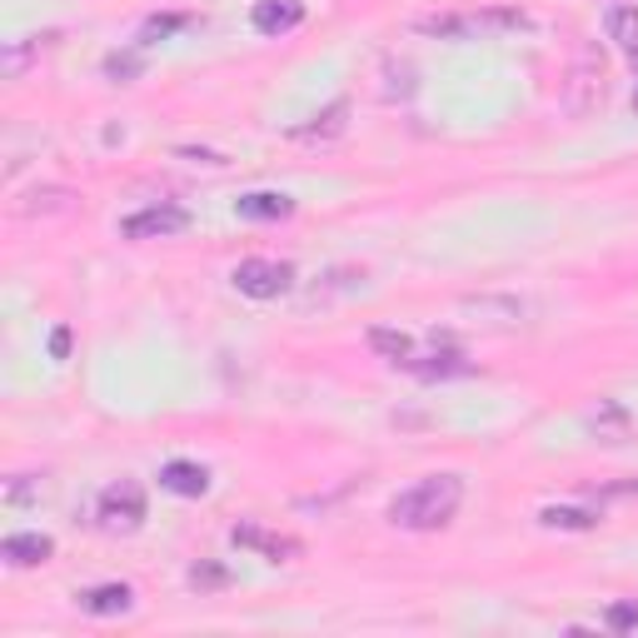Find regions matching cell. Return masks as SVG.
I'll return each mask as SVG.
<instances>
[{
	"label": "cell",
	"mask_w": 638,
	"mask_h": 638,
	"mask_svg": "<svg viewBox=\"0 0 638 638\" xmlns=\"http://www.w3.org/2000/svg\"><path fill=\"white\" fill-rule=\"evenodd\" d=\"M459 499H464V479L459 474H429L419 484H410L404 494H394L390 519L400 529H444L455 519Z\"/></svg>",
	"instance_id": "obj_1"
},
{
	"label": "cell",
	"mask_w": 638,
	"mask_h": 638,
	"mask_svg": "<svg viewBox=\"0 0 638 638\" xmlns=\"http://www.w3.org/2000/svg\"><path fill=\"white\" fill-rule=\"evenodd\" d=\"M524 25H529L524 11H474V15H419L414 31L439 35V41H484V35L524 31Z\"/></svg>",
	"instance_id": "obj_2"
},
{
	"label": "cell",
	"mask_w": 638,
	"mask_h": 638,
	"mask_svg": "<svg viewBox=\"0 0 638 638\" xmlns=\"http://www.w3.org/2000/svg\"><path fill=\"white\" fill-rule=\"evenodd\" d=\"M230 280H235V290L249 294V300H280V294L294 284V265H284V260H239Z\"/></svg>",
	"instance_id": "obj_3"
},
{
	"label": "cell",
	"mask_w": 638,
	"mask_h": 638,
	"mask_svg": "<svg viewBox=\"0 0 638 638\" xmlns=\"http://www.w3.org/2000/svg\"><path fill=\"white\" fill-rule=\"evenodd\" d=\"M141 519H145V489L135 479H120V484H110L100 494V524L105 529L131 534V529H141Z\"/></svg>",
	"instance_id": "obj_4"
},
{
	"label": "cell",
	"mask_w": 638,
	"mask_h": 638,
	"mask_svg": "<svg viewBox=\"0 0 638 638\" xmlns=\"http://www.w3.org/2000/svg\"><path fill=\"white\" fill-rule=\"evenodd\" d=\"M230 544H235V549H255L275 563H294L304 553L300 539H290V534H270V529H260V524H235V529H230Z\"/></svg>",
	"instance_id": "obj_5"
},
{
	"label": "cell",
	"mask_w": 638,
	"mask_h": 638,
	"mask_svg": "<svg viewBox=\"0 0 638 638\" xmlns=\"http://www.w3.org/2000/svg\"><path fill=\"white\" fill-rule=\"evenodd\" d=\"M184 225H190V215H184L180 205H150V210H141V215L125 220L120 235L125 239H160V235H180Z\"/></svg>",
	"instance_id": "obj_6"
},
{
	"label": "cell",
	"mask_w": 638,
	"mask_h": 638,
	"mask_svg": "<svg viewBox=\"0 0 638 638\" xmlns=\"http://www.w3.org/2000/svg\"><path fill=\"white\" fill-rule=\"evenodd\" d=\"M249 21H255L260 35H284L304 21V0H255Z\"/></svg>",
	"instance_id": "obj_7"
},
{
	"label": "cell",
	"mask_w": 638,
	"mask_h": 638,
	"mask_svg": "<svg viewBox=\"0 0 638 638\" xmlns=\"http://www.w3.org/2000/svg\"><path fill=\"white\" fill-rule=\"evenodd\" d=\"M160 489H170V494H180V499H200L210 489V469L190 464V459H170V464L160 469Z\"/></svg>",
	"instance_id": "obj_8"
},
{
	"label": "cell",
	"mask_w": 638,
	"mask_h": 638,
	"mask_svg": "<svg viewBox=\"0 0 638 638\" xmlns=\"http://www.w3.org/2000/svg\"><path fill=\"white\" fill-rule=\"evenodd\" d=\"M345 125H349V100H335L325 115H314L310 125H300V131H294V141H304V145H329V141H339V135H345Z\"/></svg>",
	"instance_id": "obj_9"
},
{
	"label": "cell",
	"mask_w": 638,
	"mask_h": 638,
	"mask_svg": "<svg viewBox=\"0 0 638 638\" xmlns=\"http://www.w3.org/2000/svg\"><path fill=\"white\" fill-rule=\"evenodd\" d=\"M55 553V544L45 539V534H11V539L0 544V559L15 563V569H35V563H45Z\"/></svg>",
	"instance_id": "obj_10"
},
{
	"label": "cell",
	"mask_w": 638,
	"mask_h": 638,
	"mask_svg": "<svg viewBox=\"0 0 638 638\" xmlns=\"http://www.w3.org/2000/svg\"><path fill=\"white\" fill-rule=\"evenodd\" d=\"M80 608H86V614H96V618L131 614L135 594H131V584H100V589H86V594H80Z\"/></svg>",
	"instance_id": "obj_11"
},
{
	"label": "cell",
	"mask_w": 638,
	"mask_h": 638,
	"mask_svg": "<svg viewBox=\"0 0 638 638\" xmlns=\"http://www.w3.org/2000/svg\"><path fill=\"white\" fill-rule=\"evenodd\" d=\"M235 210H239V220H284V215H294V200L275 195V190H255V195H245Z\"/></svg>",
	"instance_id": "obj_12"
},
{
	"label": "cell",
	"mask_w": 638,
	"mask_h": 638,
	"mask_svg": "<svg viewBox=\"0 0 638 638\" xmlns=\"http://www.w3.org/2000/svg\"><path fill=\"white\" fill-rule=\"evenodd\" d=\"M604 31H608V41H618L628 55H638V5H608V15H604Z\"/></svg>",
	"instance_id": "obj_13"
},
{
	"label": "cell",
	"mask_w": 638,
	"mask_h": 638,
	"mask_svg": "<svg viewBox=\"0 0 638 638\" xmlns=\"http://www.w3.org/2000/svg\"><path fill=\"white\" fill-rule=\"evenodd\" d=\"M539 524H544V529H598V514H594V508L549 504V508H539Z\"/></svg>",
	"instance_id": "obj_14"
},
{
	"label": "cell",
	"mask_w": 638,
	"mask_h": 638,
	"mask_svg": "<svg viewBox=\"0 0 638 638\" xmlns=\"http://www.w3.org/2000/svg\"><path fill=\"white\" fill-rule=\"evenodd\" d=\"M589 429H594L604 444H618V439H624V434H628V414L618 410L614 400H604V404H598V414H594V419H589Z\"/></svg>",
	"instance_id": "obj_15"
},
{
	"label": "cell",
	"mask_w": 638,
	"mask_h": 638,
	"mask_svg": "<svg viewBox=\"0 0 638 638\" xmlns=\"http://www.w3.org/2000/svg\"><path fill=\"white\" fill-rule=\"evenodd\" d=\"M369 345L390 359V365H404V359L414 355V339L404 335V329H369Z\"/></svg>",
	"instance_id": "obj_16"
},
{
	"label": "cell",
	"mask_w": 638,
	"mask_h": 638,
	"mask_svg": "<svg viewBox=\"0 0 638 638\" xmlns=\"http://www.w3.org/2000/svg\"><path fill=\"white\" fill-rule=\"evenodd\" d=\"M70 205V190H35V195H25L21 215H41V210H66Z\"/></svg>",
	"instance_id": "obj_17"
},
{
	"label": "cell",
	"mask_w": 638,
	"mask_h": 638,
	"mask_svg": "<svg viewBox=\"0 0 638 638\" xmlns=\"http://www.w3.org/2000/svg\"><path fill=\"white\" fill-rule=\"evenodd\" d=\"M105 76L115 80V86H131V80L141 76V55H110V60H105Z\"/></svg>",
	"instance_id": "obj_18"
},
{
	"label": "cell",
	"mask_w": 638,
	"mask_h": 638,
	"mask_svg": "<svg viewBox=\"0 0 638 638\" xmlns=\"http://www.w3.org/2000/svg\"><path fill=\"white\" fill-rule=\"evenodd\" d=\"M180 25H190V15H150V21H145V35H141V41H165V35H175Z\"/></svg>",
	"instance_id": "obj_19"
},
{
	"label": "cell",
	"mask_w": 638,
	"mask_h": 638,
	"mask_svg": "<svg viewBox=\"0 0 638 638\" xmlns=\"http://www.w3.org/2000/svg\"><path fill=\"white\" fill-rule=\"evenodd\" d=\"M604 624L614 628V634H628V628H638V598H628V604H614L604 614Z\"/></svg>",
	"instance_id": "obj_20"
},
{
	"label": "cell",
	"mask_w": 638,
	"mask_h": 638,
	"mask_svg": "<svg viewBox=\"0 0 638 638\" xmlns=\"http://www.w3.org/2000/svg\"><path fill=\"white\" fill-rule=\"evenodd\" d=\"M190 584H195V589H225L230 573L215 569V563H195V569H190Z\"/></svg>",
	"instance_id": "obj_21"
},
{
	"label": "cell",
	"mask_w": 638,
	"mask_h": 638,
	"mask_svg": "<svg viewBox=\"0 0 638 638\" xmlns=\"http://www.w3.org/2000/svg\"><path fill=\"white\" fill-rule=\"evenodd\" d=\"M66 355H70V329L60 325V329L51 335V359H66Z\"/></svg>",
	"instance_id": "obj_22"
},
{
	"label": "cell",
	"mask_w": 638,
	"mask_h": 638,
	"mask_svg": "<svg viewBox=\"0 0 638 638\" xmlns=\"http://www.w3.org/2000/svg\"><path fill=\"white\" fill-rule=\"evenodd\" d=\"M180 160H200V165H225V155H215V150H175Z\"/></svg>",
	"instance_id": "obj_23"
},
{
	"label": "cell",
	"mask_w": 638,
	"mask_h": 638,
	"mask_svg": "<svg viewBox=\"0 0 638 638\" xmlns=\"http://www.w3.org/2000/svg\"><path fill=\"white\" fill-rule=\"evenodd\" d=\"M634 110H638V90H634Z\"/></svg>",
	"instance_id": "obj_24"
}]
</instances>
